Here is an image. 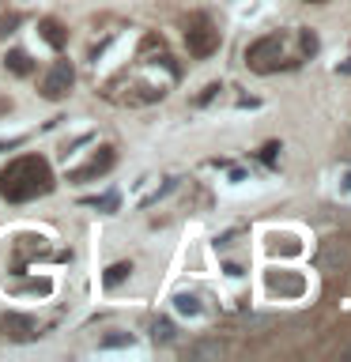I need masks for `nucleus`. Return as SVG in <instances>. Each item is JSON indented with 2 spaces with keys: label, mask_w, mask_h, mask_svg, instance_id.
<instances>
[{
  "label": "nucleus",
  "mask_w": 351,
  "mask_h": 362,
  "mask_svg": "<svg viewBox=\"0 0 351 362\" xmlns=\"http://www.w3.org/2000/svg\"><path fill=\"white\" fill-rule=\"evenodd\" d=\"M53 189V170L42 155H19L11 158L0 174V197L11 200V204H23V200H34V197H45Z\"/></svg>",
  "instance_id": "obj_1"
},
{
  "label": "nucleus",
  "mask_w": 351,
  "mask_h": 362,
  "mask_svg": "<svg viewBox=\"0 0 351 362\" xmlns=\"http://www.w3.org/2000/svg\"><path fill=\"white\" fill-rule=\"evenodd\" d=\"M185 49L192 57H212L219 49V30H215L204 16H192L189 27H185Z\"/></svg>",
  "instance_id": "obj_2"
},
{
  "label": "nucleus",
  "mask_w": 351,
  "mask_h": 362,
  "mask_svg": "<svg viewBox=\"0 0 351 362\" xmlns=\"http://www.w3.org/2000/svg\"><path fill=\"white\" fill-rule=\"evenodd\" d=\"M283 53V38L280 34H265V38H257L253 45L246 49V64L253 68V72H272Z\"/></svg>",
  "instance_id": "obj_3"
},
{
  "label": "nucleus",
  "mask_w": 351,
  "mask_h": 362,
  "mask_svg": "<svg viewBox=\"0 0 351 362\" xmlns=\"http://www.w3.org/2000/svg\"><path fill=\"white\" fill-rule=\"evenodd\" d=\"M72 83H76L72 61H57L50 72H45V79H42V95L50 98V102H57V98H64L68 90H72Z\"/></svg>",
  "instance_id": "obj_4"
},
{
  "label": "nucleus",
  "mask_w": 351,
  "mask_h": 362,
  "mask_svg": "<svg viewBox=\"0 0 351 362\" xmlns=\"http://www.w3.org/2000/svg\"><path fill=\"white\" fill-rule=\"evenodd\" d=\"M0 336L11 344H30V339H38V321L27 313H0Z\"/></svg>",
  "instance_id": "obj_5"
},
{
  "label": "nucleus",
  "mask_w": 351,
  "mask_h": 362,
  "mask_svg": "<svg viewBox=\"0 0 351 362\" xmlns=\"http://www.w3.org/2000/svg\"><path fill=\"white\" fill-rule=\"evenodd\" d=\"M110 166H113V151H110V147H102V155H95L87 166L72 170V174H68V181H87V177H98V174H106Z\"/></svg>",
  "instance_id": "obj_6"
},
{
  "label": "nucleus",
  "mask_w": 351,
  "mask_h": 362,
  "mask_svg": "<svg viewBox=\"0 0 351 362\" xmlns=\"http://www.w3.org/2000/svg\"><path fill=\"white\" fill-rule=\"evenodd\" d=\"M38 30H42V38L50 42L53 49H64V42H68V30H64L57 19H42V23H38Z\"/></svg>",
  "instance_id": "obj_7"
},
{
  "label": "nucleus",
  "mask_w": 351,
  "mask_h": 362,
  "mask_svg": "<svg viewBox=\"0 0 351 362\" xmlns=\"http://www.w3.org/2000/svg\"><path fill=\"white\" fill-rule=\"evenodd\" d=\"M268 287H272V291H280V294H302L306 283H302L299 276H283V272L276 276V272H272V276H268Z\"/></svg>",
  "instance_id": "obj_8"
},
{
  "label": "nucleus",
  "mask_w": 351,
  "mask_h": 362,
  "mask_svg": "<svg viewBox=\"0 0 351 362\" xmlns=\"http://www.w3.org/2000/svg\"><path fill=\"white\" fill-rule=\"evenodd\" d=\"M4 68H8V72H16V76H30V72H34L30 57L23 53V49H11V53L4 57Z\"/></svg>",
  "instance_id": "obj_9"
},
{
  "label": "nucleus",
  "mask_w": 351,
  "mask_h": 362,
  "mask_svg": "<svg viewBox=\"0 0 351 362\" xmlns=\"http://www.w3.org/2000/svg\"><path fill=\"white\" fill-rule=\"evenodd\" d=\"M223 355H226V347L215 344V339L212 344H192L189 347V358H223Z\"/></svg>",
  "instance_id": "obj_10"
},
{
  "label": "nucleus",
  "mask_w": 351,
  "mask_h": 362,
  "mask_svg": "<svg viewBox=\"0 0 351 362\" xmlns=\"http://www.w3.org/2000/svg\"><path fill=\"white\" fill-rule=\"evenodd\" d=\"M129 272H132L129 260H117V264H110V268H106V276H102V283H106V287H117L121 279H129Z\"/></svg>",
  "instance_id": "obj_11"
},
{
  "label": "nucleus",
  "mask_w": 351,
  "mask_h": 362,
  "mask_svg": "<svg viewBox=\"0 0 351 362\" xmlns=\"http://www.w3.org/2000/svg\"><path fill=\"white\" fill-rule=\"evenodd\" d=\"M174 305H178V313H185V317H200V310H204L197 294H185V291H181L178 298H174Z\"/></svg>",
  "instance_id": "obj_12"
},
{
  "label": "nucleus",
  "mask_w": 351,
  "mask_h": 362,
  "mask_svg": "<svg viewBox=\"0 0 351 362\" xmlns=\"http://www.w3.org/2000/svg\"><path fill=\"white\" fill-rule=\"evenodd\" d=\"M98 347H102V351H117V347H132V336H129V332H110V336H102V339H98Z\"/></svg>",
  "instance_id": "obj_13"
},
{
  "label": "nucleus",
  "mask_w": 351,
  "mask_h": 362,
  "mask_svg": "<svg viewBox=\"0 0 351 362\" xmlns=\"http://www.w3.org/2000/svg\"><path fill=\"white\" fill-rule=\"evenodd\" d=\"M151 339H155V344H170V339H174V325H170V321H155L151 325Z\"/></svg>",
  "instance_id": "obj_14"
},
{
  "label": "nucleus",
  "mask_w": 351,
  "mask_h": 362,
  "mask_svg": "<svg viewBox=\"0 0 351 362\" xmlns=\"http://www.w3.org/2000/svg\"><path fill=\"white\" fill-rule=\"evenodd\" d=\"M16 27H19V16H4V19H0V38H4V34H11Z\"/></svg>",
  "instance_id": "obj_15"
},
{
  "label": "nucleus",
  "mask_w": 351,
  "mask_h": 362,
  "mask_svg": "<svg viewBox=\"0 0 351 362\" xmlns=\"http://www.w3.org/2000/svg\"><path fill=\"white\" fill-rule=\"evenodd\" d=\"M276 151H280V147H276V144H268V147H265V155H260V158H265V163L272 166V163H276Z\"/></svg>",
  "instance_id": "obj_16"
},
{
  "label": "nucleus",
  "mask_w": 351,
  "mask_h": 362,
  "mask_svg": "<svg viewBox=\"0 0 351 362\" xmlns=\"http://www.w3.org/2000/svg\"><path fill=\"white\" fill-rule=\"evenodd\" d=\"M302 49H306V53L317 49V38H313V34H302Z\"/></svg>",
  "instance_id": "obj_17"
},
{
  "label": "nucleus",
  "mask_w": 351,
  "mask_h": 362,
  "mask_svg": "<svg viewBox=\"0 0 351 362\" xmlns=\"http://www.w3.org/2000/svg\"><path fill=\"white\" fill-rule=\"evenodd\" d=\"M215 90H219V83H212V87H204V95H200L197 102H208V98H215Z\"/></svg>",
  "instance_id": "obj_18"
},
{
  "label": "nucleus",
  "mask_w": 351,
  "mask_h": 362,
  "mask_svg": "<svg viewBox=\"0 0 351 362\" xmlns=\"http://www.w3.org/2000/svg\"><path fill=\"white\" fill-rule=\"evenodd\" d=\"M340 185H344V189H351V170H347V174H344V181H340Z\"/></svg>",
  "instance_id": "obj_19"
},
{
  "label": "nucleus",
  "mask_w": 351,
  "mask_h": 362,
  "mask_svg": "<svg viewBox=\"0 0 351 362\" xmlns=\"http://www.w3.org/2000/svg\"><path fill=\"white\" fill-rule=\"evenodd\" d=\"M4 147H19V140H11V144H0V151H4Z\"/></svg>",
  "instance_id": "obj_20"
},
{
  "label": "nucleus",
  "mask_w": 351,
  "mask_h": 362,
  "mask_svg": "<svg viewBox=\"0 0 351 362\" xmlns=\"http://www.w3.org/2000/svg\"><path fill=\"white\" fill-rule=\"evenodd\" d=\"M306 4H325V0H306Z\"/></svg>",
  "instance_id": "obj_21"
},
{
  "label": "nucleus",
  "mask_w": 351,
  "mask_h": 362,
  "mask_svg": "<svg viewBox=\"0 0 351 362\" xmlns=\"http://www.w3.org/2000/svg\"><path fill=\"white\" fill-rule=\"evenodd\" d=\"M347 358H351V347H347Z\"/></svg>",
  "instance_id": "obj_22"
}]
</instances>
